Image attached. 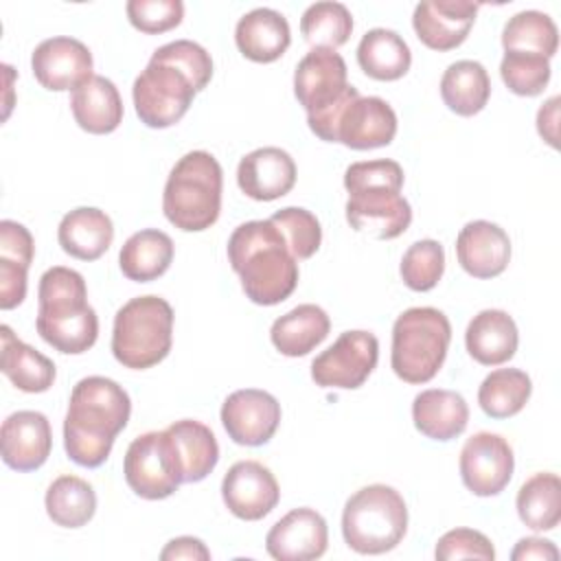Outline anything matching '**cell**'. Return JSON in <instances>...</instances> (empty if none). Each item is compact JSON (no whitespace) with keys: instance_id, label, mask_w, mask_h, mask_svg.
I'll use <instances>...</instances> for the list:
<instances>
[{"instance_id":"6da1fadb","label":"cell","mask_w":561,"mask_h":561,"mask_svg":"<svg viewBox=\"0 0 561 561\" xmlns=\"http://www.w3.org/2000/svg\"><path fill=\"white\" fill-rule=\"evenodd\" d=\"M129 414V394L114 379L90 375L77 381L64 421L68 458L88 469L101 467L112 451L114 438L125 430Z\"/></svg>"},{"instance_id":"7a4b0ae2","label":"cell","mask_w":561,"mask_h":561,"mask_svg":"<svg viewBox=\"0 0 561 561\" xmlns=\"http://www.w3.org/2000/svg\"><path fill=\"white\" fill-rule=\"evenodd\" d=\"M228 261L254 305H278L298 285V261L270 219L237 226L228 239Z\"/></svg>"},{"instance_id":"3957f363","label":"cell","mask_w":561,"mask_h":561,"mask_svg":"<svg viewBox=\"0 0 561 561\" xmlns=\"http://www.w3.org/2000/svg\"><path fill=\"white\" fill-rule=\"evenodd\" d=\"M35 329L55 351L81 355L99 337L96 311L88 305L85 280L79 272L55 265L46 270L37 287Z\"/></svg>"},{"instance_id":"277c9868","label":"cell","mask_w":561,"mask_h":561,"mask_svg":"<svg viewBox=\"0 0 561 561\" xmlns=\"http://www.w3.org/2000/svg\"><path fill=\"white\" fill-rule=\"evenodd\" d=\"M224 171L208 151H188L171 169L164 193V217L184 232L210 228L221 210Z\"/></svg>"},{"instance_id":"5b68a950","label":"cell","mask_w":561,"mask_h":561,"mask_svg":"<svg viewBox=\"0 0 561 561\" xmlns=\"http://www.w3.org/2000/svg\"><path fill=\"white\" fill-rule=\"evenodd\" d=\"M408 530V506L388 484H368L355 491L342 513V535L359 554H383L397 548Z\"/></svg>"},{"instance_id":"8992f818","label":"cell","mask_w":561,"mask_h":561,"mask_svg":"<svg viewBox=\"0 0 561 561\" xmlns=\"http://www.w3.org/2000/svg\"><path fill=\"white\" fill-rule=\"evenodd\" d=\"M173 342V309L160 296H138L114 316L112 353L118 364L145 370L160 364Z\"/></svg>"},{"instance_id":"52a82bcc","label":"cell","mask_w":561,"mask_h":561,"mask_svg":"<svg viewBox=\"0 0 561 561\" xmlns=\"http://www.w3.org/2000/svg\"><path fill=\"white\" fill-rule=\"evenodd\" d=\"M451 342L447 316L434 307L405 309L392 324L390 364L405 383H427L440 370Z\"/></svg>"},{"instance_id":"ba28073f","label":"cell","mask_w":561,"mask_h":561,"mask_svg":"<svg viewBox=\"0 0 561 561\" xmlns=\"http://www.w3.org/2000/svg\"><path fill=\"white\" fill-rule=\"evenodd\" d=\"M195 88L191 79L162 61L149 59L147 68L136 77L131 99L140 123L153 129L175 125L191 107Z\"/></svg>"},{"instance_id":"9c48e42d","label":"cell","mask_w":561,"mask_h":561,"mask_svg":"<svg viewBox=\"0 0 561 561\" xmlns=\"http://www.w3.org/2000/svg\"><path fill=\"white\" fill-rule=\"evenodd\" d=\"M123 473L127 486L145 500H164L178 491L182 480L164 430L140 434L129 443Z\"/></svg>"},{"instance_id":"30bf717a","label":"cell","mask_w":561,"mask_h":561,"mask_svg":"<svg viewBox=\"0 0 561 561\" xmlns=\"http://www.w3.org/2000/svg\"><path fill=\"white\" fill-rule=\"evenodd\" d=\"M379 359V342L370 331H344L311 362V379L320 388L355 390L364 386Z\"/></svg>"},{"instance_id":"8fae6325","label":"cell","mask_w":561,"mask_h":561,"mask_svg":"<svg viewBox=\"0 0 561 561\" xmlns=\"http://www.w3.org/2000/svg\"><path fill=\"white\" fill-rule=\"evenodd\" d=\"M346 221L375 239H397L412 221V208L394 186H359L348 191Z\"/></svg>"},{"instance_id":"7c38bea8","label":"cell","mask_w":561,"mask_h":561,"mask_svg":"<svg viewBox=\"0 0 561 561\" xmlns=\"http://www.w3.org/2000/svg\"><path fill=\"white\" fill-rule=\"evenodd\" d=\"M458 467L462 484L473 495L489 497L506 489L515 458L506 438L491 432H478L462 445Z\"/></svg>"},{"instance_id":"4fadbf2b","label":"cell","mask_w":561,"mask_h":561,"mask_svg":"<svg viewBox=\"0 0 561 561\" xmlns=\"http://www.w3.org/2000/svg\"><path fill=\"white\" fill-rule=\"evenodd\" d=\"M221 423L237 445H265L280 423V403L265 390L243 388L226 397Z\"/></svg>"},{"instance_id":"5bb4252c","label":"cell","mask_w":561,"mask_h":561,"mask_svg":"<svg viewBox=\"0 0 561 561\" xmlns=\"http://www.w3.org/2000/svg\"><path fill=\"white\" fill-rule=\"evenodd\" d=\"M221 497L234 517L256 522L276 508L280 489L265 465L256 460H239L221 480Z\"/></svg>"},{"instance_id":"9a60e30c","label":"cell","mask_w":561,"mask_h":561,"mask_svg":"<svg viewBox=\"0 0 561 561\" xmlns=\"http://www.w3.org/2000/svg\"><path fill=\"white\" fill-rule=\"evenodd\" d=\"M31 68L42 88L53 92L77 90L92 75V53L75 37H50L35 46Z\"/></svg>"},{"instance_id":"2e32d148","label":"cell","mask_w":561,"mask_h":561,"mask_svg":"<svg viewBox=\"0 0 561 561\" xmlns=\"http://www.w3.org/2000/svg\"><path fill=\"white\" fill-rule=\"evenodd\" d=\"M348 70L340 53L311 48L296 66L294 94L307 114H318L333 105L351 85Z\"/></svg>"},{"instance_id":"e0dca14e","label":"cell","mask_w":561,"mask_h":561,"mask_svg":"<svg viewBox=\"0 0 561 561\" xmlns=\"http://www.w3.org/2000/svg\"><path fill=\"white\" fill-rule=\"evenodd\" d=\"M327 522L309 506H300L283 515L265 537V550L276 561L320 559L327 552Z\"/></svg>"},{"instance_id":"ac0fdd59","label":"cell","mask_w":561,"mask_h":561,"mask_svg":"<svg viewBox=\"0 0 561 561\" xmlns=\"http://www.w3.org/2000/svg\"><path fill=\"white\" fill-rule=\"evenodd\" d=\"M333 134L335 142L357 151L386 147L397 134V114L379 96H355L337 114Z\"/></svg>"},{"instance_id":"d6986e66","label":"cell","mask_w":561,"mask_h":561,"mask_svg":"<svg viewBox=\"0 0 561 561\" xmlns=\"http://www.w3.org/2000/svg\"><path fill=\"white\" fill-rule=\"evenodd\" d=\"M2 460L15 471L39 469L53 449L50 423L42 412L18 410L9 414L0 430Z\"/></svg>"},{"instance_id":"ffe728a7","label":"cell","mask_w":561,"mask_h":561,"mask_svg":"<svg viewBox=\"0 0 561 561\" xmlns=\"http://www.w3.org/2000/svg\"><path fill=\"white\" fill-rule=\"evenodd\" d=\"M478 9L469 0H425L414 7L412 26L427 48L451 50L467 39Z\"/></svg>"},{"instance_id":"44dd1931","label":"cell","mask_w":561,"mask_h":561,"mask_svg":"<svg viewBox=\"0 0 561 561\" xmlns=\"http://www.w3.org/2000/svg\"><path fill=\"white\" fill-rule=\"evenodd\" d=\"M237 184L256 202L278 199L296 184L294 158L280 147H259L239 160Z\"/></svg>"},{"instance_id":"7402d4cb","label":"cell","mask_w":561,"mask_h":561,"mask_svg":"<svg viewBox=\"0 0 561 561\" xmlns=\"http://www.w3.org/2000/svg\"><path fill=\"white\" fill-rule=\"evenodd\" d=\"M456 256L473 278H495L511 261V239L497 224L476 219L458 232Z\"/></svg>"},{"instance_id":"603a6c76","label":"cell","mask_w":561,"mask_h":561,"mask_svg":"<svg viewBox=\"0 0 561 561\" xmlns=\"http://www.w3.org/2000/svg\"><path fill=\"white\" fill-rule=\"evenodd\" d=\"M234 42L245 59L256 64H272L289 48L291 31L283 13L259 7L239 18Z\"/></svg>"},{"instance_id":"cb8c5ba5","label":"cell","mask_w":561,"mask_h":561,"mask_svg":"<svg viewBox=\"0 0 561 561\" xmlns=\"http://www.w3.org/2000/svg\"><path fill=\"white\" fill-rule=\"evenodd\" d=\"M182 482L204 480L219 460V445L208 425L182 419L164 430Z\"/></svg>"},{"instance_id":"d4e9b609","label":"cell","mask_w":561,"mask_h":561,"mask_svg":"<svg viewBox=\"0 0 561 561\" xmlns=\"http://www.w3.org/2000/svg\"><path fill=\"white\" fill-rule=\"evenodd\" d=\"M515 320L502 309H484L471 318L465 331V346L469 355L482 366H500L517 351Z\"/></svg>"},{"instance_id":"484cf974","label":"cell","mask_w":561,"mask_h":561,"mask_svg":"<svg viewBox=\"0 0 561 561\" xmlns=\"http://www.w3.org/2000/svg\"><path fill=\"white\" fill-rule=\"evenodd\" d=\"M414 427L432 440H451L460 436L469 421V408L462 394L443 388H430L412 401Z\"/></svg>"},{"instance_id":"4316f807","label":"cell","mask_w":561,"mask_h":561,"mask_svg":"<svg viewBox=\"0 0 561 561\" xmlns=\"http://www.w3.org/2000/svg\"><path fill=\"white\" fill-rule=\"evenodd\" d=\"M57 239L66 254L79 261H96L112 245L114 226L101 208L79 206L64 215Z\"/></svg>"},{"instance_id":"83f0119b","label":"cell","mask_w":561,"mask_h":561,"mask_svg":"<svg viewBox=\"0 0 561 561\" xmlns=\"http://www.w3.org/2000/svg\"><path fill=\"white\" fill-rule=\"evenodd\" d=\"M77 125L88 134H112L123 121V101L116 85L101 75L90 77L70 96Z\"/></svg>"},{"instance_id":"f1b7e54d","label":"cell","mask_w":561,"mask_h":561,"mask_svg":"<svg viewBox=\"0 0 561 561\" xmlns=\"http://www.w3.org/2000/svg\"><path fill=\"white\" fill-rule=\"evenodd\" d=\"M331 320L318 305L305 302L276 318L270 329V340L278 353L287 357H302L311 353L329 335Z\"/></svg>"},{"instance_id":"f546056e","label":"cell","mask_w":561,"mask_h":561,"mask_svg":"<svg viewBox=\"0 0 561 561\" xmlns=\"http://www.w3.org/2000/svg\"><path fill=\"white\" fill-rule=\"evenodd\" d=\"M0 368L7 379L22 392H46L55 381V364L33 346L15 337L11 327H0Z\"/></svg>"},{"instance_id":"4dcf8cb0","label":"cell","mask_w":561,"mask_h":561,"mask_svg":"<svg viewBox=\"0 0 561 561\" xmlns=\"http://www.w3.org/2000/svg\"><path fill=\"white\" fill-rule=\"evenodd\" d=\"M173 261V241L167 232L145 228L134 232L121 248V272L136 283H149L162 276Z\"/></svg>"},{"instance_id":"1f68e13d","label":"cell","mask_w":561,"mask_h":561,"mask_svg":"<svg viewBox=\"0 0 561 561\" xmlns=\"http://www.w3.org/2000/svg\"><path fill=\"white\" fill-rule=\"evenodd\" d=\"M440 96L458 116H473L482 112L491 96V79L486 68L473 59L449 64L440 77Z\"/></svg>"},{"instance_id":"d6a6232c","label":"cell","mask_w":561,"mask_h":561,"mask_svg":"<svg viewBox=\"0 0 561 561\" xmlns=\"http://www.w3.org/2000/svg\"><path fill=\"white\" fill-rule=\"evenodd\" d=\"M357 64L377 81H397L410 70L412 53L399 33L390 28H370L359 39Z\"/></svg>"},{"instance_id":"836d02e7","label":"cell","mask_w":561,"mask_h":561,"mask_svg":"<svg viewBox=\"0 0 561 561\" xmlns=\"http://www.w3.org/2000/svg\"><path fill=\"white\" fill-rule=\"evenodd\" d=\"M48 517L64 528L85 526L96 511V493L90 482L77 476H59L50 482L46 497Z\"/></svg>"},{"instance_id":"e575fe53","label":"cell","mask_w":561,"mask_h":561,"mask_svg":"<svg viewBox=\"0 0 561 561\" xmlns=\"http://www.w3.org/2000/svg\"><path fill=\"white\" fill-rule=\"evenodd\" d=\"M517 515L530 530H552L561 519V480L541 471L528 478L517 491Z\"/></svg>"},{"instance_id":"d590c367","label":"cell","mask_w":561,"mask_h":561,"mask_svg":"<svg viewBox=\"0 0 561 561\" xmlns=\"http://www.w3.org/2000/svg\"><path fill=\"white\" fill-rule=\"evenodd\" d=\"M533 392L530 377L519 368H497L478 388V403L491 419H508L524 410Z\"/></svg>"},{"instance_id":"8d00e7d4","label":"cell","mask_w":561,"mask_h":561,"mask_svg":"<svg viewBox=\"0 0 561 561\" xmlns=\"http://www.w3.org/2000/svg\"><path fill=\"white\" fill-rule=\"evenodd\" d=\"M502 46L504 53H530L550 59L559 46V31L548 13L519 11L504 24Z\"/></svg>"},{"instance_id":"74e56055","label":"cell","mask_w":561,"mask_h":561,"mask_svg":"<svg viewBox=\"0 0 561 561\" xmlns=\"http://www.w3.org/2000/svg\"><path fill=\"white\" fill-rule=\"evenodd\" d=\"M300 31L311 48L335 50L353 33V15L342 2H316L300 18Z\"/></svg>"},{"instance_id":"f35d334b","label":"cell","mask_w":561,"mask_h":561,"mask_svg":"<svg viewBox=\"0 0 561 561\" xmlns=\"http://www.w3.org/2000/svg\"><path fill=\"white\" fill-rule=\"evenodd\" d=\"M401 278L412 291H430L445 272V250L434 239L414 241L401 259Z\"/></svg>"},{"instance_id":"ab89813d","label":"cell","mask_w":561,"mask_h":561,"mask_svg":"<svg viewBox=\"0 0 561 561\" xmlns=\"http://www.w3.org/2000/svg\"><path fill=\"white\" fill-rule=\"evenodd\" d=\"M270 221L280 230L296 261L309 259L318 252L322 241V228L318 217L307 208H300V206L280 208L270 217Z\"/></svg>"},{"instance_id":"60d3db41","label":"cell","mask_w":561,"mask_h":561,"mask_svg":"<svg viewBox=\"0 0 561 561\" xmlns=\"http://www.w3.org/2000/svg\"><path fill=\"white\" fill-rule=\"evenodd\" d=\"M500 75L513 94L537 96L550 81V59L530 53H504Z\"/></svg>"},{"instance_id":"b9f144b4","label":"cell","mask_w":561,"mask_h":561,"mask_svg":"<svg viewBox=\"0 0 561 561\" xmlns=\"http://www.w3.org/2000/svg\"><path fill=\"white\" fill-rule=\"evenodd\" d=\"M151 59L169 64V66L182 70L191 79L195 92L204 90L208 85L210 77H213V59H210V55L206 53L204 46H199L197 42H191V39L169 42V44L156 48Z\"/></svg>"},{"instance_id":"7bdbcfd3","label":"cell","mask_w":561,"mask_h":561,"mask_svg":"<svg viewBox=\"0 0 561 561\" xmlns=\"http://www.w3.org/2000/svg\"><path fill=\"white\" fill-rule=\"evenodd\" d=\"M125 11L131 26L147 35L167 33L184 18V4L180 0H129Z\"/></svg>"},{"instance_id":"ee69618b","label":"cell","mask_w":561,"mask_h":561,"mask_svg":"<svg viewBox=\"0 0 561 561\" xmlns=\"http://www.w3.org/2000/svg\"><path fill=\"white\" fill-rule=\"evenodd\" d=\"M434 557L438 561H454V559H482L493 561L495 548L486 535L473 528H454L445 533L436 541Z\"/></svg>"},{"instance_id":"f6af8a7d","label":"cell","mask_w":561,"mask_h":561,"mask_svg":"<svg viewBox=\"0 0 561 561\" xmlns=\"http://www.w3.org/2000/svg\"><path fill=\"white\" fill-rule=\"evenodd\" d=\"M403 186V169L394 160H368V162H353L344 173L346 191L359 186Z\"/></svg>"},{"instance_id":"bcb514c9","label":"cell","mask_w":561,"mask_h":561,"mask_svg":"<svg viewBox=\"0 0 561 561\" xmlns=\"http://www.w3.org/2000/svg\"><path fill=\"white\" fill-rule=\"evenodd\" d=\"M33 252H35V243L31 232L18 221L2 219L0 221V259L31 267Z\"/></svg>"},{"instance_id":"7dc6e473","label":"cell","mask_w":561,"mask_h":561,"mask_svg":"<svg viewBox=\"0 0 561 561\" xmlns=\"http://www.w3.org/2000/svg\"><path fill=\"white\" fill-rule=\"evenodd\" d=\"M28 267L0 259V309H13L26 298Z\"/></svg>"},{"instance_id":"c3c4849f","label":"cell","mask_w":561,"mask_h":561,"mask_svg":"<svg viewBox=\"0 0 561 561\" xmlns=\"http://www.w3.org/2000/svg\"><path fill=\"white\" fill-rule=\"evenodd\" d=\"M162 561H178V559H186V561H208L210 559V550L204 546L202 539L197 537H175L171 539L162 552H160Z\"/></svg>"},{"instance_id":"681fc988","label":"cell","mask_w":561,"mask_h":561,"mask_svg":"<svg viewBox=\"0 0 561 561\" xmlns=\"http://www.w3.org/2000/svg\"><path fill=\"white\" fill-rule=\"evenodd\" d=\"M513 561H528V559H559V550L552 541L541 539V537H524L517 541L515 550L511 552Z\"/></svg>"},{"instance_id":"f907efd6","label":"cell","mask_w":561,"mask_h":561,"mask_svg":"<svg viewBox=\"0 0 561 561\" xmlns=\"http://www.w3.org/2000/svg\"><path fill=\"white\" fill-rule=\"evenodd\" d=\"M557 121H559V96H552L537 112V131L550 147H557V140H559Z\"/></svg>"}]
</instances>
